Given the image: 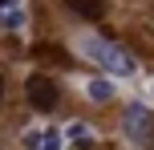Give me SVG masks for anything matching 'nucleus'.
Instances as JSON below:
<instances>
[{
	"label": "nucleus",
	"mask_w": 154,
	"mask_h": 150,
	"mask_svg": "<svg viewBox=\"0 0 154 150\" xmlns=\"http://www.w3.org/2000/svg\"><path fill=\"white\" fill-rule=\"evenodd\" d=\"M85 53H89L93 61H101L109 73H122V77H130V73H134V61H130L118 45H109V41H85Z\"/></svg>",
	"instance_id": "obj_1"
},
{
	"label": "nucleus",
	"mask_w": 154,
	"mask_h": 150,
	"mask_svg": "<svg viewBox=\"0 0 154 150\" xmlns=\"http://www.w3.org/2000/svg\"><path fill=\"white\" fill-rule=\"evenodd\" d=\"M126 130H130V138L138 146H146L150 138H154V118L142 110V106H130V110H126Z\"/></svg>",
	"instance_id": "obj_2"
},
{
	"label": "nucleus",
	"mask_w": 154,
	"mask_h": 150,
	"mask_svg": "<svg viewBox=\"0 0 154 150\" xmlns=\"http://www.w3.org/2000/svg\"><path fill=\"white\" fill-rule=\"evenodd\" d=\"M57 97H61V93H57V85L49 77H29V102L37 106V110H53Z\"/></svg>",
	"instance_id": "obj_3"
},
{
	"label": "nucleus",
	"mask_w": 154,
	"mask_h": 150,
	"mask_svg": "<svg viewBox=\"0 0 154 150\" xmlns=\"http://www.w3.org/2000/svg\"><path fill=\"white\" fill-rule=\"evenodd\" d=\"M65 4H69V12L85 16V20H97V16L106 12V4H101V0H65Z\"/></svg>",
	"instance_id": "obj_4"
},
{
	"label": "nucleus",
	"mask_w": 154,
	"mask_h": 150,
	"mask_svg": "<svg viewBox=\"0 0 154 150\" xmlns=\"http://www.w3.org/2000/svg\"><path fill=\"white\" fill-rule=\"evenodd\" d=\"M69 138H73V146H81V150H89V146H93V130H89V126H81V122H73V126H69Z\"/></svg>",
	"instance_id": "obj_5"
},
{
	"label": "nucleus",
	"mask_w": 154,
	"mask_h": 150,
	"mask_svg": "<svg viewBox=\"0 0 154 150\" xmlns=\"http://www.w3.org/2000/svg\"><path fill=\"white\" fill-rule=\"evenodd\" d=\"M89 97H93V102H106V97H114V85H109V81H89Z\"/></svg>",
	"instance_id": "obj_6"
},
{
	"label": "nucleus",
	"mask_w": 154,
	"mask_h": 150,
	"mask_svg": "<svg viewBox=\"0 0 154 150\" xmlns=\"http://www.w3.org/2000/svg\"><path fill=\"white\" fill-rule=\"evenodd\" d=\"M0 24H4V29H20L24 12H20V8H8V12H0Z\"/></svg>",
	"instance_id": "obj_7"
},
{
	"label": "nucleus",
	"mask_w": 154,
	"mask_h": 150,
	"mask_svg": "<svg viewBox=\"0 0 154 150\" xmlns=\"http://www.w3.org/2000/svg\"><path fill=\"white\" fill-rule=\"evenodd\" d=\"M37 57H41V61H57V65H69V57H65L61 49H37Z\"/></svg>",
	"instance_id": "obj_8"
},
{
	"label": "nucleus",
	"mask_w": 154,
	"mask_h": 150,
	"mask_svg": "<svg viewBox=\"0 0 154 150\" xmlns=\"http://www.w3.org/2000/svg\"><path fill=\"white\" fill-rule=\"evenodd\" d=\"M41 150H61V134H57V130H45V138H41Z\"/></svg>",
	"instance_id": "obj_9"
},
{
	"label": "nucleus",
	"mask_w": 154,
	"mask_h": 150,
	"mask_svg": "<svg viewBox=\"0 0 154 150\" xmlns=\"http://www.w3.org/2000/svg\"><path fill=\"white\" fill-rule=\"evenodd\" d=\"M41 138H45V130H29V134H24V146H29V150H41Z\"/></svg>",
	"instance_id": "obj_10"
},
{
	"label": "nucleus",
	"mask_w": 154,
	"mask_h": 150,
	"mask_svg": "<svg viewBox=\"0 0 154 150\" xmlns=\"http://www.w3.org/2000/svg\"><path fill=\"white\" fill-rule=\"evenodd\" d=\"M8 8H20L16 0H0V12H8Z\"/></svg>",
	"instance_id": "obj_11"
},
{
	"label": "nucleus",
	"mask_w": 154,
	"mask_h": 150,
	"mask_svg": "<svg viewBox=\"0 0 154 150\" xmlns=\"http://www.w3.org/2000/svg\"><path fill=\"white\" fill-rule=\"evenodd\" d=\"M0 97H4V81H0Z\"/></svg>",
	"instance_id": "obj_12"
}]
</instances>
